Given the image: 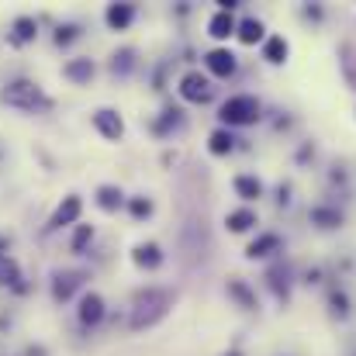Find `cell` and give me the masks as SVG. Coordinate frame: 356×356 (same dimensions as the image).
Segmentation results:
<instances>
[{"label":"cell","mask_w":356,"mask_h":356,"mask_svg":"<svg viewBox=\"0 0 356 356\" xmlns=\"http://www.w3.org/2000/svg\"><path fill=\"white\" fill-rule=\"evenodd\" d=\"M204 66H208V73H211V77L228 80V77L235 73V56H232L228 49H211V52L204 56Z\"/></svg>","instance_id":"9"},{"label":"cell","mask_w":356,"mask_h":356,"mask_svg":"<svg viewBox=\"0 0 356 356\" xmlns=\"http://www.w3.org/2000/svg\"><path fill=\"white\" fill-rule=\"evenodd\" d=\"M90 121H94V128H97L108 142H118V139L125 135V121H121V115L111 111V108H97V111L90 115Z\"/></svg>","instance_id":"7"},{"label":"cell","mask_w":356,"mask_h":356,"mask_svg":"<svg viewBox=\"0 0 356 356\" xmlns=\"http://www.w3.org/2000/svg\"><path fill=\"white\" fill-rule=\"evenodd\" d=\"M0 97H4V104H11V108H18V111H49V108H52V101H49V97L42 94V87L32 83V80H11Z\"/></svg>","instance_id":"2"},{"label":"cell","mask_w":356,"mask_h":356,"mask_svg":"<svg viewBox=\"0 0 356 356\" xmlns=\"http://www.w3.org/2000/svg\"><path fill=\"white\" fill-rule=\"evenodd\" d=\"M25 277H21V266H18V259L14 256H8V253H0V284L4 287H14V290H25V284H21Z\"/></svg>","instance_id":"14"},{"label":"cell","mask_w":356,"mask_h":356,"mask_svg":"<svg viewBox=\"0 0 356 356\" xmlns=\"http://www.w3.org/2000/svg\"><path fill=\"white\" fill-rule=\"evenodd\" d=\"M315 221H328V228H332V225H335L339 218H335L332 211H315Z\"/></svg>","instance_id":"28"},{"label":"cell","mask_w":356,"mask_h":356,"mask_svg":"<svg viewBox=\"0 0 356 356\" xmlns=\"http://www.w3.org/2000/svg\"><path fill=\"white\" fill-rule=\"evenodd\" d=\"M239 42L242 46H256V42H263V21H256V18H246L242 25H239Z\"/></svg>","instance_id":"20"},{"label":"cell","mask_w":356,"mask_h":356,"mask_svg":"<svg viewBox=\"0 0 356 356\" xmlns=\"http://www.w3.org/2000/svg\"><path fill=\"white\" fill-rule=\"evenodd\" d=\"M232 356H239V353H232Z\"/></svg>","instance_id":"29"},{"label":"cell","mask_w":356,"mask_h":356,"mask_svg":"<svg viewBox=\"0 0 356 356\" xmlns=\"http://www.w3.org/2000/svg\"><path fill=\"white\" fill-rule=\"evenodd\" d=\"M90 239H94V225H80V228H77V235H73V242H70V246H73V253H80Z\"/></svg>","instance_id":"26"},{"label":"cell","mask_w":356,"mask_h":356,"mask_svg":"<svg viewBox=\"0 0 356 356\" xmlns=\"http://www.w3.org/2000/svg\"><path fill=\"white\" fill-rule=\"evenodd\" d=\"M228 294H232V297H239L246 308H256V297L249 294V287H246L242 280H228Z\"/></svg>","instance_id":"24"},{"label":"cell","mask_w":356,"mask_h":356,"mask_svg":"<svg viewBox=\"0 0 356 356\" xmlns=\"http://www.w3.org/2000/svg\"><path fill=\"white\" fill-rule=\"evenodd\" d=\"M125 204V190L118 184H101L97 187V208L101 211H118Z\"/></svg>","instance_id":"15"},{"label":"cell","mask_w":356,"mask_h":356,"mask_svg":"<svg viewBox=\"0 0 356 356\" xmlns=\"http://www.w3.org/2000/svg\"><path fill=\"white\" fill-rule=\"evenodd\" d=\"M73 39H80V25L77 21H66V25L56 28V46H70Z\"/></svg>","instance_id":"23"},{"label":"cell","mask_w":356,"mask_h":356,"mask_svg":"<svg viewBox=\"0 0 356 356\" xmlns=\"http://www.w3.org/2000/svg\"><path fill=\"white\" fill-rule=\"evenodd\" d=\"M225 225H228V232H249V228L256 225V215H253L249 208H242V211H232V215L225 218Z\"/></svg>","instance_id":"22"},{"label":"cell","mask_w":356,"mask_h":356,"mask_svg":"<svg viewBox=\"0 0 356 356\" xmlns=\"http://www.w3.org/2000/svg\"><path fill=\"white\" fill-rule=\"evenodd\" d=\"M232 146H235V139H232V132H228V128H218V132H211V139H208L211 156H228V152H232Z\"/></svg>","instance_id":"21"},{"label":"cell","mask_w":356,"mask_h":356,"mask_svg":"<svg viewBox=\"0 0 356 356\" xmlns=\"http://www.w3.org/2000/svg\"><path fill=\"white\" fill-rule=\"evenodd\" d=\"M80 215H83V201H80V194H66V197H63V204L49 215V221H46V228H42V232H46V235H49V232H59V228L73 225Z\"/></svg>","instance_id":"4"},{"label":"cell","mask_w":356,"mask_h":356,"mask_svg":"<svg viewBox=\"0 0 356 356\" xmlns=\"http://www.w3.org/2000/svg\"><path fill=\"white\" fill-rule=\"evenodd\" d=\"M177 294L173 290H163V287H149L135 297L132 304V318H128V328L132 332H142V328H152L159 318H166V311L173 308Z\"/></svg>","instance_id":"1"},{"label":"cell","mask_w":356,"mask_h":356,"mask_svg":"<svg viewBox=\"0 0 356 356\" xmlns=\"http://www.w3.org/2000/svg\"><path fill=\"white\" fill-rule=\"evenodd\" d=\"M83 280H87V270H63V273H56V277H52V297H56L59 304H66V301L83 287Z\"/></svg>","instance_id":"6"},{"label":"cell","mask_w":356,"mask_h":356,"mask_svg":"<svg viewBox=\"0 0 356 356\" xmlns=\"http://www.w3.org/2000/svg\"><path fill=\"white\" fill-rule=\"evenodd\" d=\"M77 315H80L83 325H101V318H104V297H101L97 290H87V294L80 297Z\"/></svg>","instance_id":"10"},{"label":"cell","mask_w":356,"mask_h":356,"mask_svg":"<svg viewBox=\"0 0 356 356\" xmlns=\"http://www.w3.org/2000/svg\"><path fill=\"white\" fill-rule=\"evenodd\" d=\"M239 32V25H235V18H232V11H215L211 18H208V35L211 39H228V35H235Z\"/></svg>","instance_id":"12"},{"label":"cell","mask_w":356,"mask_h":356,"mask_svg":"<svg viewBox=\"0 0 356 356\" xmlns=\"http://www.w3.org/2000/svg\"><path fill=\"white\" fill-rule=\"evenodd\" d=\"M132 259H135V266H142V270H156V266L163 263V253H159L156 242H139L135 253H132Z\"/></svg>","instance_id":"16"},{"label":"cell","mask_w":356,"mask_h":356,"mask_svg":"<svg viewBox=\"0 0 356 356\" xmlns=\"http://www.w3.org/2000/svg\"><path fill=\"white\" fill-rule=\"evenodd\" d=\"M232 187H235V194H239L242 201H256V197L263 194V184H259L256 177H249V173L235 177V180H232Z\"/></svg>","instance_id":"18"},{"label":"cell","mask_w":356,"mask_h":356,"mask_svg":"<svg viewBox=\"0 0 356 356\" xmlns=\"http://www.w3.org/2000/svg\"><path fill=\"white\" fill-rule=\"evenodd\" d=\"M277 246H280V239H277L273 232H266V235H259L256 242H249L246 256H249V259H263V256H270V253H273Z\"/></svg>","instance_id":"19"},{"label":"cell","mask_w":356,"mask_h":356,"mask_svg":"<svg viewBox=\"0 0 356 356\" xmlns=\"http://www.w3.org/2000/svg\"><path fill=\"white\" fill-rule=\"evenodd\" d=\"M94 59H87V56H80V59H70L66 66H63V77L70 80V83H90V77H94Z\"/></svg>","instance_id":"13"},{"label":"cell","mask_w":356,"mask_h":356,"mask_svg":"<svg viewBox=\"0 0 356 356\" xmlns=\"http://www.w3.org/2000/svg\"><path fill=\"white\" fill-rule=\"evenodd\" d=\"M218 118H221L225 125H253V121L259 118V101L249 97V94H235V97H228V101L221 104Z\"/></svg>","instance_id":"3"},{"label":"cell","mask_w":356,"mask_h":356,"mask_svg":"<svg viewBox=\"0 0 356 356\" xmlns=\"http://www.w3.org/2000/svg\"><path fill=\"white\" fill-rule=\"evenodd\" d=\"M35 35H39V21H35L32 14H21V18H14V25H11V32H8V46H11V49H21V46L35 42Z\"/></svg>","instance_id":"8"},{"label":"cell","mask_w":356,"mask_h":356,"mask_svg":"<svg viewBox=\"0 0 356 356\" xmlns=\"http://www.w3.org/2000/svg\"><path fill=\"white\" fill-rule=\"evenodd\" d=\"M128 211H132L135 218H149V215H152V201H149V197H132V201H128Z\"/></svg>","instance_id":"25"},{"label":"cell","mask_w":356,"mask_h":356,"mask_svg":"<svg viewBox=\"0 0 356 356\" xmlns=\"http://www.w3.org/2000/svg\"><path fill=\"white\" fill-rule=\"evenodd\" d=\"M263 59L273 63V66H280V63L287 59V42H284V35H270V39L263 42Z\"/></svg>","instance_id":"17"},{"label":"cell","mask_w":356,"mask_h":356,"mask_svg":"<svg viewBox=\"0 0 356 356\" xmlns=\"http://www.w3.org/2000/svg\"><path fill=\"white\" fill-rule=\"evenodd\" d=\"M180 97L190 101V104H204V101L211 97V83H208V77H204L201 70L184 73V77H180Z\"/></svg>","instance_id":"5"},{"label":"cell","mask_w":356,"mask_h":356,"mask_svg":"<svg viewBox=\"0 0 356 356\" xmlns=\"http://www.w3.org/2000/svg\"><path fill=\"white\" fill-rule=\"evenodd\" d=\"M104 21H108L111 32H125V28L135 21V8H132V4H108Z\"/></svg>","instance_id":"11"},{"label":"cell","mask_w":356,"mask_h":356,"mask_svg":"<svg viewBox=\"0 0 356 356\" xmlns=\"http://www.w3.org/2000/svg\"><path fill=\"white\" fill-rule=\"evenodd\" d=\"M128 66H132V49H121V52H115V59H111V70H115V73H128Z\"/></svg>","instance_id":"27"}]
</instances>
